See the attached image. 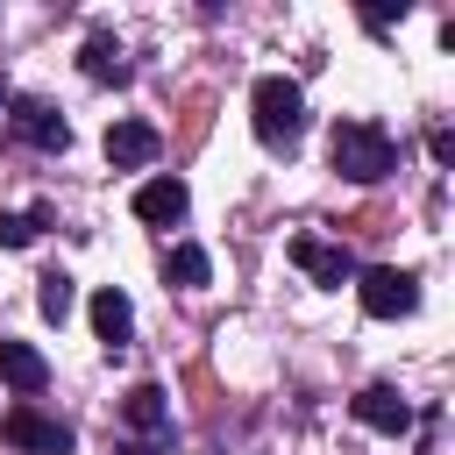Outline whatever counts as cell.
I'll return each instance as SVG.
<instances>
[{
	"label": "cell",
	"instance_id": "6da1fadb",
	"mask_svg": "<svg viewBox=\"0 0 455 455\" xmlns=\"http://www.w3.org/2000/svg\"><path fill=\"white\" fill-rule=\"evenodd\" d=\"M327 164H334L348 185H384V178L398 171V135H391L384 121L348 114V121H334V135H327Z\"/></svg>",
	"mask_w": 455,
	"mask_h": 455
},
{
	"label": "cell",
	"instance_id": "7a4b0ae2",
	"mask_svg": "<svg viewBox=\"0 0 455 455\" xmlns=\"http://www.w3.org/2000/svg\"><path fill=\"white\" fill-rule=\"evenodd\" d=\"M114 419H121L114 455H178V419H171L164 384H128L121 405H114Z\"/></svg>",
	"mask_w": 455,
	"mask_h": 455
},
{
	"label": "cell",
	"instance_id": "3957f363",
	"mask_svg": "<svg viewBox=\"0 0 455 455\" xmlns=\"http://www.w3.org/2000/svg\"><path fill=\"white\" fill-rule=\"evenodd\" d=\"M249 128H256V142H263V149L291 156V149H299V135H306V92H299V78L263 71V78L249 85Z\"/></svg>",
	"mask_w": 455,
	"mask_h": 455
},
{
	"label": "cell",
	"instance_id": "277c9868",
	"mask_svg": "<svg viewBox=\"0 0 455 455\" xmlns=\"http://www.w3.org/2000/svg\"><path fill=\"white\" fill-rule=\"evenodd\" d=\"M355 299H363L370 320H412L419 313V277L398 270V263H370V270H355Z\"/></svg>",
	"mask_w": 455,
	"mask_h": 455
},
{
	"label": "cell",
	"instance_id": "5b68a950",
	"mask_svg": "<svg viewBox=\"0 0 455 455\" xmlns=\"http://www.w3.org/2000/svg\"><path fill=\"white\" fill-rule=\"evenodd\" d=\"M0 441H7V448H21V455H71V448H78V434H71L57 412L28 405V398L0 412Z\"/></svg>",
	"mask_w": 455,
	"mask_h": 455
},
{
	"label": "cell",
	"instance_id": "8992f818",
	"mask_svg": "<svg viewBox=\"0 0 455 455\" xmlns=\"http://www.w3.org/2000/svg\"><path fill=\"white\" fill-rule=\"evenodd\" d=\"M7 128H14L28 149H43V156H64V149H71V121H64L50 100H36V92H7Z\"/></svg>",
	"mask_w": 455,
	"mask_h": 455
},
{
	"label": "cell",
	"instance_id": "52a82bcc",
	"mask_svg": "<svg viewBox=\"0 0 455 455\" xmlns=\"http://www.w3.org/2000/svg\"><path fill=\"white\" fill-rule=\"evenodd\" d=\"M291 263L313 277V284H327V291H341V284H355V249L348 242H327V235H291Z\"/></svg>",
	"mask_w": 455,
	"mask_h": 455
},
{
	"label": "cell",
	"instance_id": "ba28073f",
	"mask_svg": "<svg viewBox=\"0 0 455 455\" xmlns=\"http://www.w3.org/2000/svg\"><path fill=\"white\" fill-rule=\"evenodd\" d=\"M348 412L370 427V434H412V398H398V384H363L355 398H348Z\"/></svg>",
	"mask_w": 455,
	"mask_h": 455
},
{
	"label": "cell",
	"instance_id": "9c48e42d",
	"mask_svg": "<svg viewBox=\"0 0 455 455\" xmlns=\"http://www.w3.org/2000/svg\"><path fill=\"white\" fill-rule=\"evenodd\" d=\"M107 164L114 171H142V164H156V149H164V135L149 128V121H107Z\"/></svg>",
	"mask_w": 455,
	"mask_h": 455
},
{
	"label": "cell",
	"instance_id": "30bf717a",
	"mask_svg": "<svg viewBox=\"0 0 455 455\" xmlns=\"http://www.w3.org/2000/svg\"><path fill=\"white\" fill-rule=\"evenodd\" d=\"M192 213V192H185V178H149V185H135V220H149V228H178Z\"/></svg>",
	"mask_w": 455,
	"mask_h": 455
},
{
	"label": "cell",
	"instance_id": "8fae6325",
	"mask_svg": "<svg viewBox=\"0 0 455 455\" xmlns=\"http://www.w3.org/2000/svg\"><path fill=\"white\" fill-rule=\"evenodd\" d=\"M92 334H100L107 355H121V348L135 341V306H128L121 284H100V291H92Z\"/></svg>",
	"mask_w": 455,
	"mask_h": 455
},
{
	"label": "cell",
	"instance_id": "7c38bea8",
	"mask_svg": "<svg viewBox=\"0 0 455 455\" xmlns=\"http://www.w3.org/2000/svg\"><path fill=\"white\" fill-rule=\"evenodd\" d=\"M0 384H7V391H21V398H36V391L50 384V363H43V348H28V341L0 334Z\"/></svg>",
	"mask_w": 455,
	"mask_h": 455
},
{
	"label": "cell",
	"instance_id": "4fadbf2b",
	"mask_svg": "<svg viewBox=\"0 0 455 455\" xmlns=\"http://www.w3.org/2000/svg\"><path fill=\"white\" fill-rule=\"evenodd\" d=\"M78 71L92 78V85H128L135 71H128V50H121V36H107V28H92L85 36V50H78Z\"/></svg>",
	"mask_w": 455,
	"mask_h": 455
},
{
	"label": "cell",
	"instance_id": "5bb4252c",
	"mask_svg": "<svg viewBox=\"0 0 455 455\" xmlns=\"http://www.w3.org/2000/svg\"><path fill=\"white\" fill-rule=\"evenodd\" d=\"M213 277V256L199 249V242H171L164 249V284H178V291H199Z\"/></svg>",
	"mask_w": 455,
	"mask_h": 455
},
{
	"label": "cell",
	"instance_id": "9a60e30c",
	"mask_svg": "<svg viewBox=\"0 0 455 455\" xmlns=\"http://www.w3.org/2000/svg\"><path fill=\"white\" fill-rule=\"evenodd\" d=\"M71 306H78V284H71L64 270H43V277H36V313H43L50 327H64Z\"/></svg>",
	"mask_w": 455,
	"mask_h": 455
},
{
	"label": "cell",
	"instance_id": "2e32d148",
	"mask_svg": "<svg viewBox=\"0 0 455 455\" xmlns=\"http://www.w3.org/2000/svg\"><path fill=\"white\" fill-rule=\"evenodd\" d=\"M50 220H57V213H50V199H36L28 213H0V249H28Z\"/></svg>",
	"mask_w": 455,
	"mask_h": 455
},
{
	"label": "cell",
	"instance_id": "e0dca14e",
	"mask_svg": "<svg viewBox=\"0 0 455 455\" xmlns=\"http://www.w3.org/2000/svg\"><path fill=\"white\" fill-rule=\"evenodd\" d=\"M405 14H412L405 0H398V7H363V28H370V36H384V28H391V21H405Z\"/></svg>",
	"mask_w": 455,
	"mask_h": 455
},
{
	"label": "cell",
	"instance_id": "ac0fdd59",
	"mask_svg": "<svg viewBox=\"0 0 455 455\" xmlns=\"http://www.w3.org/2000/svg\"><path fill=\"white\" fill-rule=\"evenodd\" d=\"M427 149H434V164H455V135H448V128H434V135H427Z\"/></svg>",
	"mask_w": 455,
	"mask_h": 455
},
{
	"label": "cell",
	"instance_id": "d6986e66",
	"mask_svg": "<svg viewBox=\"0 0 455 455\" xmlns=\"http://www.w3.org/2000/svg\"><path fill=\"white\" fill-rule=\"evenodd\" d=\"M0 114H7V78H0Z\"/></svg>",
	"mask_w": 455,
	"mask_h": 455
}]
</instances>
